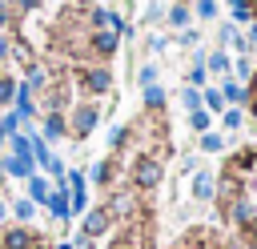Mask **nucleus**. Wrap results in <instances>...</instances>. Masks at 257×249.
Returning a JSON list of instances; mask_svg holds the SVG:
<instances>
[{"mask_svg":"<svg viewBox=\"0 0 257 249\" xmlns=\"http://www.w3.org/2000/svg\"><path fill=\"white\" fill-rule=\"evenodd\" d=\"M4 161V173L8 177H16V181H28L32 173H36V161H32V141H28V133H12L8 137V157H0Z\"/></svg>","mask_w":257,"mask_h":249,"instance_id":"f257e3e1","label":"nucleus"},{"mask_svg":"<svg viewBox=\"0 0 257 249\" xmlns=\"http://www.w3.org/2000/svg\"><path fill=\"white\" fill-rule=\"evenodd\" d=\"M161 181H165V157L141 153V157L133 161V189H137V193H149V189H157Z\"/></svg>","mask_w":257,"mask_h":249,"instance_id":"f03ea898","label":"nucleus"},{"mask_svg":"<svg viewBox=\"0 0 257 249\" xmlns=\"http://www.w3.org/2000/svg\"><path fill=\"white\" fill-rule=\"evenodd\" d=\"M104 209H108L112 221H128L133 225L141 217V197H137V189H116V193L108 189V205Z\"/></svg>","mask_w":257,"mask_h":249,"instance_id":"7ed1b4c3","label":"nucleus"},{"mask_svg":"<svg viewBox=\"0 0 257 249\" xmlns=\"http://www.w3.org/2000/svg\"><path fill=\"white\" fill-rule=\"evenodd\" d=\"M96 125H100V108H96V100H80V104L72 108V116H68V133H72L76 141H84Z\"/></svg>","mask_w":257,"mask_h":249,"instance_id":"20e7f679","label":"nucleus"},{"mask_svg":"<svg viewBox=\"0 0 257 249\" xmlns=\"http://www.w3.org/2000/svg\"><path fill=\"white\" fill-rule=\"evenodd\" d=\"M80 88L88 96H104L112 88V68H104V64H80Z\"/></svg>","mask_w":257,"mask_h":249,"instance_id":"39448f33","label":"nucleus"},{"mask_svg":"<svg viewBox=\"0 0 257 249\" xmlns=\"http://www.w3.org/2000/svg\"><path fill=\"white\" fill-rule=\"evenodd\" d=\"M84 48H88V52L96 56V64H100V60L116 56V48H120V36H116V32H108V28H96V32H88Z\"/></svg>","mask_w":257,"mask_h":249,"instance_id":"423d86ee","label":"nucleus"},{"mask_svg":"<svg viewBox=\"0 0 257 249\" xmlns=\"http://www.w3.org/2000/svg\"><path fill=\"white\" fill-rule=\"evenodd\" d=\"M189 197H193L197 205H209V201L217 197V177H213L209 169H197L193 181H189Z\"/></svg>","mask_w":257,"mask_h":249,"instance_id":"0eeeda50","label":"nucleus"},{"mask_svg":"<svg viewBox=\"0 0 257 249\" xmlns=\"http://www.w3.org/2000/svg\"><path fill=\"white\" fill-rule=\"evenodd\" d=\"M108 229H112V217H108V209H104V205L88 209V213H84V221H80V233H84V237H92V241H100Z\"/></svg>","mask_w":257,"mask_h":249,"instance_id":"6e6552de","label":"nucleus"},{"mask_svg":"<svg viewBox=\"0 0 257 249\" xmlns=\"http://www.w3.org/2000/svg\"><path fill=\"white\" fill-rule=\"evenodd\" d=\"M24 197H28L36 209H44V205H48V197H52V185H48V177H44V173H32V177L24 181Z\"/></svg>","mask_w":257,"mask_h":249,"instance_id":"1a4fd4ad","label":"nucleus"},{"mask_svg":"<svg viewBox=\"0 0 257 249\" xmlns=\"http://www.w3.org/2000/svg\"><path fill=\"white\" fill-rule=\"evenodd\" d=\"M44 209H48V217H52L56 225H64V221L72 217V205H68V189H64V185H52V197H48V205H44Z\"/></svg>","mask_w":257,"mask_h":249,"instance_id":"9d476101","label":"nucleus"},{"mask_svg":"<svg viewBox=\"0 0 257 249\" xmlns=\"http://www.w3.org/2000/svg\"><path fill=\"white\" fill-rule=\"evenodd\" d=\"M141 237H145V245H149V221H145V229H141V221H133L124 233H116V237H112V245H108V249H141Z\"/></svg>","mask_w":257,"mask_h":249,"instance_id":"9b49d317","label":"nucleus"},{"mask_svg":"<svg viewBox=\"0 0 257 249\" xmlns=\"http://www.w3.org/2000/svg\"><path fill=\"white\" fill-rule=\"evenodd\" d=\"M32 241H36V233L24 229V225H12V229L0 233V249H32Z\"/></svg>","mask_w":257,"mask_h":249,"instance_id":"f8f14e48","label":"nucleus"},{"mask_svg":"<svg viewBox=\"0 0 257 249\" xmlns=\"http://www.w3.org/2000/svg\"><path fill=\"white\" fill-rule=\"evenodd\" d=\"M40 137H44V141H60V137H68V116H64V112H44Z\"/></svg>","mask_w":257,"mask_h":249,"instance_id":"ddd939ff","label":"nucleus"},{"mask_svg":"<svg viewBox=\"0 0 257 249\" xmlns=\"http://www.w3.org/2000/svg\"><path fill=\"white\" fill-rule=\"evenodd\" d=\"M141 96H145V112H153V116H161V108H165V88L161 84H149V88H141Z\"/></svg>","mask_w":257,"mask_h":249,"instance_id":"4468645a","label":"nucleus"},{"mask_svg":"<svg viewBox=\"0 0 257 249\" xmlns=\"http://www.w3.org/2000/svg\"><path fill=\"white\" fill-rule=\"evenodd\" d=\"M128 141H133V129H128V125H112V129L104 133V145H108L112 153H120V149H128Z\"/></svg>","mask_w":257,"mask_h":249,"instance_id":"2eb2a0df","label":"nucleus"},{"mask_svg":"<svg viewBox=\"0 0 257 249\" xmlns=\"http://www.w3.org/2000/svg\"><path fill=\"white\" fill-rule=\"evenodd\" d=\"M88 177H92V185H104V189H112V177H116V169H112V161L104 157V161H96V165H92V173H88Z\"/></svg>","mask_w":257,"mask_h":249,"instance_id":"dca6fc26","label":"nucleus"},{"mask_svg":"<svg viewBox=\"0 0 257 249\" xmlns=\"http://www.w3.org/2000/svg\"><path fill=\"white\" fill-rule=\"evenodd\" d=\"M8 217H16V225H24V229H28V221L36 217V205H32L28 197H20L16 205H8Z\"/></svg>","mask_w":257,"mask_h":249,"instance_id":"f3484780","label":"nucleus"},{"mask_svg":"<svg viewBox=\"0 0 257 249\" xmlns=\"http://www.w3.org/2000/svg\"><path fill=\"white\" fill-rule=\"evenodd\" d=\"M229 72H233L237 84H253V60H249V56H237V60L229 64Z\"/></svg>","mask_w":257,"mask_h":249,"instance_id":"a211bd4d","label":"nucleus"},{"mask_svg":"<svg viewBox=\"0 0 257 249\" xmlns=\"http://www.w3.org/2000/svg\"><path fill=\"white\" fill-rule=\"evenodd\" d=\"M44 84H48V72L32 60V64L24 68V88H28V92H36V88H44Z\"/></svg>","mask_w":257,"mask_h":249,"instance_id":"6ab92c4d","label":"nucleus"},{"mask_svg":"<svg viewBox=\"0 0 257 249\" xmlns=\"http://www.w3.org/2000/svg\"><path fill=\"white\" fill-rule=\"evenodd\" d=\"M225 145H229V141H225V133H213V129H209V133H201V141H197V149H201V153H225Z\"/></svg>","mask_w":257,"mask_h":249,"instance_id":"aec40b11","label":"nucleus"},{"mask_svg":"<svg viewBox=\"0 0 257 249\" xmlns=\"http://www.w3.org/2000/svg\"><path fill=\"white\" fill-rule=\"evenodd\" d=\"M229 16H233V24H249L257 12H253V0H229Z\"/></svg>","mask_w":257,"mask_h":249,"instance_id":"412c9836","label":"nucleus"},{"mask_svg":"<svg viewBox=\"0 0 257 249\" xmlns=\"http://www.w3.org/2000/svg\"><path fill=\"white\" fill-rule=\"evenodd\" d=\"M201 108H205V112H225L229 104L221 100V88H205V92H201Z\"/></svg>","mask_w":257,"mask_h":249,"instance_id":"4be33fe9","label":"nucleus"},{"mask_svg":"<svg viewBox=\"0 0 257 249\" xmlns=\"http://www.w3.org/2000/svg\"><path fill=\"white\" fill-rule=\"evenodd\" d=\"M221 44H229V48H241V52L249 48V40H245V36H237V24H233V20L221 28Z\"/></svg>","mask_w":257,"mask_h":249,"instance_id":"5701e85b","label":"nucleus"},{"mask_svg":"<svg viewBox=\"0 0 257 249\" xmlns=\"http://www.w3.org/2000/svg\"><path fill=\"white\" fill-rule=\"evenodd\" d=\"M177 100H181L185 112H197V108H201V88H189V84H185V88L177 92Z\"/></svg>","mask_w":257,"mask_h":249,"instance_id":"b1692460","label":"nucleus"},{"mask_svg":"<svg viewBox=\"0 0 257 249\" xmlns=\"http://www.w3.org/2000/svg\"><path fill=\"white\" fill-rule=\"evenodd\" d=\"M165 20L173 28H189V8L185 4H173V8H165Z\"/></svg>","mask_w":257,"mask_h":249,"instance_id":"393cba45","label":"nucleus"},{"mask_svg":"<svg viewBox=\"0 0 257 249\" xmlns=\"http://www.w3.org/2000/svg\"><path fill=\"white\" fill-rule=\"evenodd\" d=\"M205 72H229V56H225L221 48H213V52L205 56Z\"/></svg>","mask_w":257,"mask_h":249,"instance_id":"a878e982","label":"nucleus"},{"mask_svg":"<svg viewBox=\"0 0 257 249\" xmlns=\"http://www.w3.org/2000/svg\"><path fill=\"white\" fill-rule=\"evenodd\" d=\"M189 129H193V133H209V129H213V112H205V108L189 112Z\"/></svg>","mask_w":257,"mask_h":249,"instance_id":"bb28decb","label":"nucleus"},{"mask_svg":"<svg viewBox=\"0 0 257 249\" xmlns=\"http://www.w3.org/2000/svg\"><path fill=\"white\" fill-rule=\"evenodd\" d=\"M241 125H245V112H241V108H225V112H221V129H225V133H237Z\"/></svg>","mask_w":257,"mask_h":249,"instance_id":"cd10ccee","label":"nucleus"},{"mask_svg":"<svg viewBox=\"0 0 257 249\" xmlns=\"http://www.w3.org/2000/svg\"><path fill=\"white\" fill-rule=\"evenodd\" d=\"M157 76H161V68H157V64H141V68H137V84H141V88L157 84Z\"/></svg>","mask_w":257,"mask_h":249,"instance_id":"c85d7f7f","label":"nucleus"},{"mask_svg":"<svg viewBox=\"0 0 257 249\" xmlns=\"http://www.w3.org/2000/svg\"><path fill=\"white\" fill-rule=\"evenodd\" d=\"M197 40H201L197 28H181V32H177V44H181V48H197Z\"/></svg>","mask_w":257,"mask_h":249,"instance_id":"c756f323","label":"nucleus"},{"mask_svg":"<svg viewBox=\"0 0 257 249\" xmlns=\"http://www.w3.org/2000/svg\"><path fill=\"white\" fill-rule=\"evenodd\" d=\"M12 96H16V80L0 76V104H12Z\"/></svg>","mask_w":257,"mask_h":249,"instance_id":"7c9ffc66","label":"nucleus"},{"mask_svg":"<svg viewBox=\"0 0 257 249\" xmlns=\"http://www.w3.org/2000/svg\"><path fill=\"white\" fill-rule=\"evenodd\" d=\"M12 56H16V64H24V68L32 64V48H28V44H12Z\"/></svg>","mask_w":257,"mask_h":249,"instance_id":"2f4dec72","label":"nucleus"},{"mask_svg":"<svg viewBox=\"0 0 257 249\" xmlns=\"http://www.w3.org/2000/svg\"><path fill=\"white\" fill-rule=\"evenodd\" d=\"M197 16L201 20H213L217 16V0H197Z\"/></svg>","mask_w":257,"mask_h":249,"instance_id":"473e14b6","label":"nucleus"},{"mask_svg":"<svg viewBox=\"0 0 257 249\" xmlns=\"http://www.w3.org/2000/svg\"><path fill=\"white\" fill-rule=\"evenodd\" d=\"M157 20H165V4H149L145 8V24H157Z\"/></svg>","mask_w":257,"mask_h":249,"instance_id":"72a5a7b5","label":"nucleus"},{"mask_svg":"<svg viewBox=\"0 0 257 249\" xmlns=\"http://www.w3.org/2000/svg\"><path fill=\"white\" fill-rule=\"evenodd\" d=\"M177 169H181V173H189V177H193V173H197V157H193V153H185V157H181V165H177Z\"/></svg>","mask_w":257,"mask_h":249,"instance_id":"f704fd0d","label":"nucleus"},{"mask_svg":"<svg viewBox=\"0 0 257 249\" xmlns=\"http://www.w3.org/2000/svg\"><path fill=\"white\" fill-rule=\"evenodd\" d=\"M149 48H153V52H165V48H169V40H165V36H157V32H153V36H149Z\"/></svg>","mask_w":257,"mask_h":249,"instance_id":"c9c22d12","label":"nucleus"},{"mask_svg":"<svg viewBox=\"0 0 257 249\" xmlns=\"http://www.w3.org/2000/svg\"><path fill=\"white\" fill-rule=\"evenodd\" d=\"M8 56H12V40L0 32V60H8Z\"/></svg>","mask_w":257,"mask_h":249,"instance_id":"e433bc0d","label":"nucleus"},{"mask_svg":"<svg viewBox=\"0 0 257 249\" xmlns=\"http://www.w3.org/2000/svg\"><path fill=\"white\" fill-rule=\"evenodd\" d=\"M40 8V0H20V12H36Z\"/></svg>","mask_w":257,"mask_h":249,"instance_id":"4c0bfd02","label":"nucleus"},{"mask_svg":"<svg viewBox=\"0 0 257 249\" xmlns=\"http://www.w3.org/2000/svg\"><path fill=\"white\" fill-rule=\"evenodd\" d=\"M0 221H8V201H4V193H0Z\"/></svg>","mask_w":257,"mask_h":249,"instance_id":"58836bf2","label":"nucleus"},{"mask_svg":"<svg viewBox=\"0 0 257 249\" xmlns=\"http://www.w3.org/2000/svg\"><path fill=\"white\" fill-rule=\"evenodd\" d=\"M249 44H257V20H253V28H249V36H245Z\"/></svg>","mask_w":257,"mask_h":249,"instance_id":"ea45409f","label":"nucleus"},{"mask_svg":"<svg viewBox=\"0 0 257 249\" xmlns=\"http://www.w3.org/2000/svg\"><path fill=\"white\" fill-rule=\"evenodd\" d=\"M72 4H80V8H92V4H96V0H72Z\"/></svg>","mask_w":257,"mask_h":249,"instance_id":"a19ab883","label":"nucleus"},{"mask_svg":"<svg viewBox=\"0 0 257 249\" xmlns=\"http://www.w3.org/2000/svg\"><path fill=\"white\" fill-rule=\"evenodd\" d=\"M4 181H8V173H4V161H0V185H4Z\"/></svg>","mask_w":257,"mask_h":249,"instance_id":"79ce46f5","label":"nucleus"},{"mask_svg":"<svg viewBox=\"0 0 257 249\" xmlns=\"http://www.w3.org/2000/svg\"><path fill=\"white\" fill-rule=\"evenodd\" d=\"M249 108H253V120H257V96H253V100H249Z\"/></svg>","mask_w":257,"mask_h":249,"instance_id":"37998d69","label":"nucleus"},{"mask_svg":"<svg viewBox=\"0 0 257 249\" xmlns=\"http://www.w3.org/2000/svg\"><path fill=\"white\" fill-rule=\"evenodd\" d=\"M52 249H72V245H68V241H60V245H52Z\"/></svg>","mask_w":257,"mask_h":249,"instance_id":"c03bdc74","label":"nucleus"},{"mask_svg":"<svg viewBox=\"0 0 257 249\" xmlns=\"http://www.w3.org/2000/svg\"><path fill=\"white\" fill-rule=\"evenodd\" d=\"M4 24H8V12H0V28H4Z\"/></svg>","mask_w":257,"mask_h":249,"instance_id":"a18cd8bd","label":"nucleus"},{"mask_svg":"<svg viewBox=\"0 0 257 249\" xmlns=\"http://www.w3.org/2000/svg\"><path fill=\"white\" fill-rule=\"evenodd\" d=\"M4 145H8V137H0V149H4Z\"/></svg>","mask_w":257,"mask_h":249,"instance_id":"49530a36","label":"nucleus"},{"mask_svg":"<svg viewBox=\"0 0 257 249\" xmlns=\"http://www.w3.org/2000/svg\"><path fill=\"white\" fill-rule=\"evenodd\" d=\"M221 249H241V245H221Z\"/></svg>","mask_w":257,"mask_h":249,"instance_id":"de8ad7c7","label":"nucleus"},{"mask_svg":"<svg viewBox=\"0 0 257 249\" xmlns=\"http://www.w3.org/2000/svg\"><path fill=\"white\" fill-rule=\"evenodd\" d=\"M0 12H4V0H0Z\"/></svg>","mask_w":257,"mask_h":249,"instance_id":"09e8293b","label":"nucleus"}]
</instances>
